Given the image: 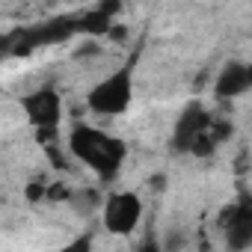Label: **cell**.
<instances>
[{"label": "cell", "mask_w": 252, "mask_h": 252, "mask_svg": "<svg viewBox=\"0 0 252 252\" xmlns=\"http://www.w3.org/2000/svg\"><path fill=\"white\" fill-rule=\"evenodd\" d=\"M68 152L71 158H77L83 166H89L101 181H113L125 160H128V146L125 140L101 131V128H92V125H74L71 134H68Z\"/></svg>", "instance_id": "obj_1"}, {"label": "cell", "mask_w": 252, "mask_h": 252, "mask_svg": "<svg viewBox=\"0 0 252 252\" xmlns=\"http://www.w3.org/2000/svg\"><path fill=\"white\" fill-rule=\"evenodd\" d=\"M131 101H134V68L131 65L110 71L104 80H98L86 92V104L98 116H122V113H128Z\"/></svg>", "instance_id": "obj_2"}, {"label": "cell", "mask_w": 252, "mask_h": 252, "mask_svg": "<svg viewBox=\"0 0 252 252\" xmlns=\"http://www.w3.org/2000/svg\"><path fill=\"white\" fill-rule=\"evenodd\" d=\"M140 220H143V199L134 190H113L104 199V208H101L104 231L116 237H128L137 231Z\"/></svg>", "instance_id": "obj_3"}, {"label": "cell", "mask_w": 252, "mask_h": 252, "mask_svg": "<svg viewBox=\"0 0 252 252\" xmlns=\"http://www.w3.org/2000/svg\"><path fill=\"white\" fill-rule=\"evenodd\" d=\"M21 110H24L27 122L39 131L42 140L54 137L60 128V119H63V95L51 83H45V86H39L21 98Z\"/></svg>", "instance_id": "obj_4"}, {"label": "cell", "mask_w": 252, "mask_h": 252, "mask_svg": "<svg viewBox=\"0 0 252 252\" xmlns=\"http://www.w3.org/2000/svg\"><path fill=\"white\" fill-rule=\"evenodd\" d=\"M222 237L231 252L252 249V193L240 190L237 199L222 211Z\"/></svg>", "instance_id": "obj_5"}, {"label": "cell", "mask_w": 252, "mask_h": 252, "mask_svg": "<svg viewBox=\"0 0 252 252\" xmlns=\"http://www.w3.org/2000/svg\"><path fill=\"white\" fill-rule=\"evenodd\" d=\"M214 125H217V119L208 113V107H205L202 101H190V104L181 110V116L175 119V128H172V149L190 155L193 146H196L205 134L214 131Z\"/></svg>", "instance_id": "obj_6"}, {"label": "cell", "mask_w": 252, "mask_h": 252, "mask_svg": "<svg viewBox=\"0 0 252 252\" xmlns=\"http://www.w3.org/2000/svg\"><path fill=\"white\" fill-rule=\"evenodd\" d=\"M249 89H252V80H249V63L228 60V63L217 71V80H214V98H220V101H234V98L246 95Z\"/></svg>", "instance_id": "obj_7"}, {"label": "cell", "mask_w": 252, "mask_h": 252, "mask_svg": "<svg viewBox=\"0 0 252 252\" xmlns=\"http://www.w3.org/2000/svg\"><path fill=\"white\" fill-rule=\"evenodd\" d=\"M57 252H95V240H92V234H89V231H83V234L71 237L65 246H60Z\"/></svg>", "instance_id": "obj_8"}, {"label": "cell", "mask_w": 252, "mask_h": 252, "mask_svg": "<svg viewBox=\"0 0 252 252\" xmlns=\"http://www.w3.org/2000/svg\"><path fill=\"white\" fill-rule=\"evenodd\" d=\"M137 252H163V246H160L158 237H146V240L137 246Z\"/></svg>", "instance_id": "obj_9"}, {"label": "cell", "mask_w": 252, "mask_h": 252, "mask_svg": "<svg viewBox=\"0 0 252 252\" xmlns=\"http://www.w3.org/2000/svg\"><path fill=\"white\" fill-rule=\"evenodd\" d=\"M249 80H252V63H249Z\"/></svg>", "instance_id": "obj_10"}]
</instances>
